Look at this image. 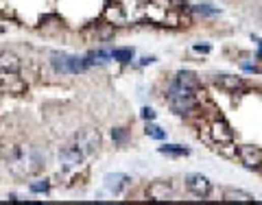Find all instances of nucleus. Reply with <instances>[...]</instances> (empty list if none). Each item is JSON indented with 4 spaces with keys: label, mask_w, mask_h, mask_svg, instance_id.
I'll return each mask as SVG.
<instances>
[{
    "label": "nucleus",
    "mask_w": 262,
    "mask_h": 205,
    "mask_svg": "<svg viewBox=\"0 0 262 205\" xmlns=\"http://www.w3.org/2000/svg\"><path fill=\"white\" fill-rule=\"evenodd\" d=\"M0 92L20 96L27 92V83L18 72H0Z\"/></svg>",
    "instance_id": "20e7f679"
},
{
    "label": "nucleus",
    "mask_w": 262,
    "mask_h": 205,
    "mask_svg": "<svg viewBox=\"0 0 262 205\" xmlns=\"http://www.w3.org/2000/svg\"><path fill=\"white\" fill-rule=\"evenodd\" d=\"M20 59L13 52H0V72H20Z\"/></svg>",
    "instance_id": "9d476101"
},
{
    "label": "nucleus",
    "mask_w": 262,
    "mask_h": 205,
    "mask_svg": "<svg viewBox=\"0 0 262 205\" xmlns=\"http://www.w3.org/2000/svg\"><path fill=\"white\" fill-rule=\"evenodd\" d=\"M86 157L88 155L83 153V151L76 147L74 142H70L68 147H64V149L59 151V162H61V166H64L66 170H70V168H74V166H79Z\"/></svg>",
    "instance_id": "39448f33"
},
{
    "label": "nucleus",
    "mask_w": 262,
    "mask_h": 205,
    "mask_svg": "<svg viewBox=\"0 0 262 205\" xmlns=\"http://www.w3.org/2000/svg\"><path fill=\"white\" fill-rule=\"evenodd\" d=\"M142 118H144V120H153V118H155V111L149 109V107H144V109H142Z\"/></svg>",
    "instance_id": "6ab92c4d"
},
{
    "label": "nucleus",
    "mask_w": 262,
    "mask_h": 205,
    "mask_svg": "<svg viewBox=\"0 0 262 205\" xmlns=\"http://www.w3.org/2000/svg\"><path fill=\"white\" fill-rule=\"evenodd\" d=\"M112 57L118 59V62H122V64H127V62L134 59V48H116L112 52Z\"/></svg>",
    "instance_id": "2eb2a0df"
},
{
    "label": "nucleus",
    "mask_w": 262,
    "mask_h": 205,
    "mask_svg": "<svg viewBox=\"0 0 262 205\" xmlns=\"http://www.w3.org/2000/svg\"><path fill=\"white\" fill-rule=\"evenodd\" d=\"M238 155H241V162L247 166V168H260L262 166V153H260V149L256 147H241L238 149Z\"/></svg>",
    "instance_id": "6e6552de"
},
{
    "label": "nucleus",
    "mask_w": 262,
    "mask_h": 205,
    "mask_svg": "<svg viewBox=\"0 0 262 205\" xmlns=\"http://www.w3.org/2000/svg\"><path fill=\"white\" fill-rule=\"evenodd\" d=\"M168 194H171V188H168L166 184H153L149 188V196L153 201H164Z\"/></svg>",
    "instance_id": "f8f14e48"
},
{
    "label": "nucleus",
    "mask_w": 262,
    "mask_h": 205,
    "mask_svg": "<svg viewBox=\"0 0 262 205\" xmlns=\"http://www.w3.org/2000/svg\"><path fill=\"white\" fill-rule=\"evenodd\" d=\"M195 50H197V52H210V46H201V44H197Z\"/></svg>",
    "instance_id": "412c9836"
},
{
    "label": "nucleus",
    "mask_w": 262,
    "mask_h": 205,
    "mask_svg": "<svg viewBox=\"0 0 262 205\" xmlns=\"http://www.w3.org/2000/svg\"><path fill=\"white\" fill-rule=\"evenodd\" d=\"M210 131H212L214 142H219V144H232V140H234V131L225 120H214Z\"/></svg>",
    "instance_id": "0eeeda50"
},
{
    "label": "nucleus",
    "mask_w": 262,
    "mask_h": 205,
    "mask_svg": "<svg viewBox=\"0 0 262 205\" xmlns=\"http://www.w3.org/2000/svg\"><path fill=\"white\" fill-rule=\"evenodd\" d=\"M195 11H199V13H207V16H214V13H219V9H214L212 5H197V7H195Z\"/></svg>",
    "instance_id": "f3484780"
},
{
    "label": "nucleus",
    "mask_w": 262,
    "mask_h": 205,
    "mask_svg": "<svg viewBox=\"0 0 262 205\" xmlns=\"http://www.w3.org/2000/svg\"><path fill=\"white\" fill-rule=\"evenodd\" d=\"M42 155L35 149H18L9 157V166L15 174H33L42 168Z\"/></svg>",
    "instance_id": "f03ea898"
},
{
    "label": "nucleus",
    "mask_w": 262,
    "mask_h": 205,
    "mask_svg": "<svg viewBox=\"0 0 262 205\" xmlns=\"http://www.w3.org/2000/svg\"><path fill=\"white\" fill-rule=\"evenodd\" d=\"M146 133H149L151 138H155V140H162V138H164V131H162L158 125H149V127H146Z\"/></svg>",
    "instance_id": "dca6fc26"
},
{
    "label": "nucleus",
    "mask_w": 262,
    "mask_h": 205,
    "mask_svg": "<svg viewBox=\"0 0 262 205\" xmlns=\"http://www.w3.org/2000/svg\"><path fill=\"white\" fill-rule=\"evenodd\" d=\"M31 188V192H46V190H48V181H37V184H31L29 186Z\"/></svg>",
    "instance_id": "a211bd4d"
},
{
    "label": "nucleus",
    "mask_w": 262,
    "mask_h": 205,
    "mask_svg": "<svg viewBox=\"0 0 262 205\" xmlns=\"http://www.w3.org/2000/svg\"><path fill=\"white\" fill-rule=\"evenodd\" d=\"M53 68L61 74H79V72H86L90 68L88 59H79V57H70V55H53L50 59Z\"/></svg>",
    "instance_id": "7ed1b4c3"
},
{
    "label": "nucleus",
    "mask_w": 262,
    "mask_h": 205,
    "mask_svg": "<svg viewBox=\"0 0 262 205\" xmlns=\"http://www.w3.org/2000/svg\"><path fill=\"white\" fill-rule=\"evenodd\" d=\"M127 186H129V177L122 172H114V174H107L105 177V188L114 194H120Z\"/></svg>",
    "instance_id": "1a4fd4ad"
},
{
    "label": "nucleus",
    "mask_w": 262,
    "mask_h": 205,
    "mask_svg": "<svg viewBox=\"0 0 262 205\" xmlns=\"http://www.w3.org/2000/svg\"><path fill=\"white\" fill-rule=\"evenodd\" d=\"M114 140H118V142H122V138H125V131H122V129H114Z\"/></svg>",
    "instance_id": "aec40b11"
},
{
    "label": "nucleus",
    "mask_w": 262,
    "mask_h": 205,
    "mask_svg": "<svg viewBox=\"0 0 262 205\" xmlns=\"http://www.w3.org/2000/svg\"><path fill=\"white\" fill-rule=\"evenodd\" d=\"M219 87L227 90V92H236V90H243V79L238 77H232V74H219L217 79H214Z\"/></svg>",
    "instance_id": "9b49d317"
},
{
    "label": "nucleus",
    "mask_w": 262,
    "mask_h": 205,
    "mask_svg": "<svg viewBox=\"0 0 262 205\" xmlns=\"http://www.w3.org/2000/svg\"><path fill=\"white\" fill-rule=\"evenodd\" d=\"M225 201H253V194L245 192V190H225Z\"/></svg>",
    "instance_id": "ddd939ff"
},
{
    "label": "nucleus",
    "mask_w": 262,
    "mask_h": 205,
    "mask_svg": "<svg viewBox=\"0 0 262 205\" xmlns=\"http://www.w3.org/2000/svg\"><path fill=\"white\" fill-rule=\"evenodd\" d=\"M0 33H5V28H3V26H0Z\"/></svg>",
    "instance_id": "4be33fe9"
},
{
    "label": "nucleus",
    "mask_w": 262,
    "mask_h": 205,
    "mask_svg": "<svg viewBox=\"0 0 262 205\" xmlns=\"http://www.w3.org/2000/svg\"><path fill=\"white\" fill-rule=\"evenodd\" d=\"M186 188L190 190L195 196H207L210 194V179L203 177V174H199V172H190L188 177H186Z\"/></svg>",
    "instance_id": "423d86ee"
},
{
    "label": "nucleus",
    "mask_w": 262,
    "mask_h": 205,
    "mask_svg": "<svg viewBox=\"0 0 262 205\" xmlns=\"http://www.w3.org/2000/svg\"><path fill=\"white\" fill-rule=\"evenodd\" d=\"M168 105L175 113H188L192 107L197 105V90L186 87L181 83L173 81L171 87H168Z\"/></svg>",
    "instance_id": "f257e3e1"
},
{
    "label": "nucleus",
    "mask_w": 262,
    "mask_h": 205,
    "mask_svg": "<svg viewBox=\"0 0 262 205\" xmlns=\"http://www.w3.org/2000/svg\"><path fill=\"white\" fill-rule=\"evenodd\" d=\"M160 153H164V155H188V149L179 147V144H164V147H160Z\"/></svg>",
    "instance_id": "4468645a"
}]
</instances>
